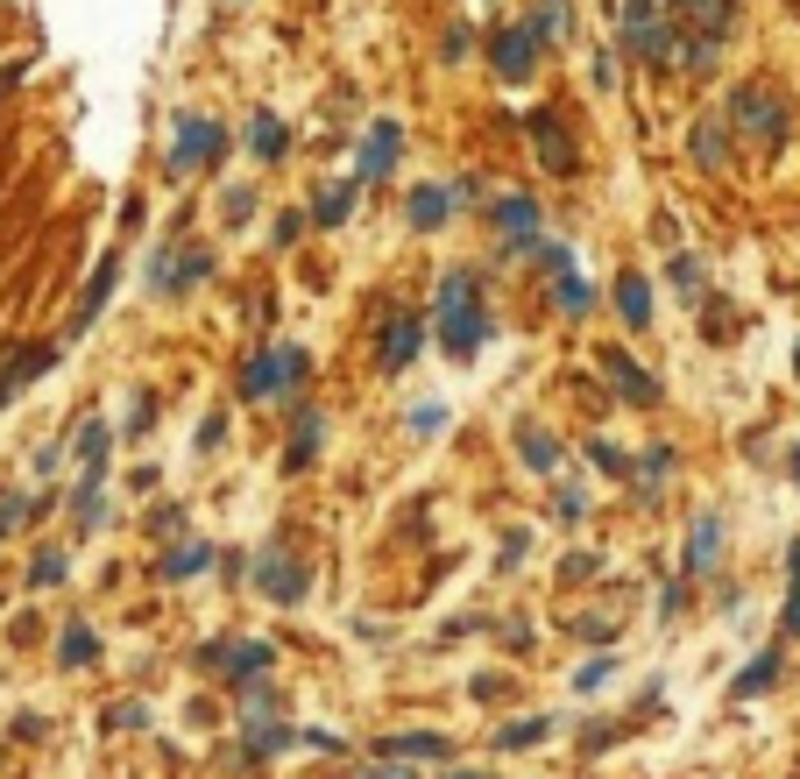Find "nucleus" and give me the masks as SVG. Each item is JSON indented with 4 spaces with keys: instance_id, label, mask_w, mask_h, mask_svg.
I'll return each instance as SVG.
<instances>
[{
    "instance_id": "nucleus-27",
    "label": "nucleus",
    "mask_w": 800,
    "mask_h": 779,
    "mask_svg": "<svg viewBox=\"0 0 800 779\" xmlns=\"http://www.w3.org/2000/svg\"><path fill=\"white\" fill-rule=\"evenodd\" d=\"M57 659H65V666H93V659H100L93 624H65V638H57Z\"/></svg>"
},
{
    "instance_id": "nucleus-4",
    "label": "nucleus",
    "mask_w": 800,
    "mask_h": 779,
    "mask_svg": "<svg viewBox=\"0 0 800 779\" xmlns=\"http://www.w3.org/2000/svg\"><path fill=\"white\" fill-rule=\"evenodd\" d=\"M489 65H496V79L524 85V79L538 71V28H532V22H510V28H496V36H489Z\"/></svg>"
},
{
    "instance_id": "nucleus-6",
    "label": "nucleus",
    "mask_w": 800,
    "mask_h": 779,
    "mask_svg": "<svg viewBox=\"0 0 800 779\" xmlns=\"http://www.w3.org/2000/svg\"><path fill=\"white\" fill-rule=\"evenodd\" d=\"M524 135H532V149H538V163H546V171H553V177H567V171H573V163H581V156H573V135H567V121H560V114H553V107H538V114H524Z\"/></svg>"
},
{
    "instance_id": "nucleus-45",
    "label": "nucleus",
    "mask_w": 800,
    "mask_h": 779,
    "mask_svg": "<svg viewBox=\"0 0 800 779\" xmlns=\"http://www.w3.org/2000/svg\"><path fill=\"white\" fill-rule=\"evenodd\" d=\"M149 418H156V397H149V390H142V397H135V411H128V432H142Z\"/></svg>"
},
{
    "instance_id": "nucleus-31",
    "label": "nucleus",
    "mask_w": 800,
    "mask_h": 779,
    "mask_svg": "<svg viewBox=\"0 0 800 779\" xmlns=\"http://www.w3.org/2000/svg\"><path fill=\"white\" fill-rule=\"evenodd\" d=\"M553 298H560V312H573V319H581V312L595 305V291H588V283L573 277V269H560V277H553Z\"/></svg>"
},
{
    "instance_id": "nucleus-37",
    "label": "nucleus",
    "mask_w": 800,
    "mask_h": 779,
    "mask_svg": "<svg viewBox=\"0 0 800 779\" xmlns=\"http://www.w3.org/2000/svg\"><path fill=\"white\" fill-rule=\"evenodd\" d=\"M553 511H560L567 524H573V518H588V489H581V482H567L560 497H553Z\"/></svg>"
},
{
    "instance_id": "nucleus-47",
    "label": "nucleus",
    "mask_w": 800,
    "mask_h": 779,
    "mask_svg": "<svg viewBox=\"0 0 800 779\" xmlns=\"http://www.w3.org/2000/svg\"><path fill=\"white\" fill-rule=\"evenodd\" d=\"M793 482H800V446H793Z\"/></svg>"
},
{
    "instance_id": "nucleus-9",
    "label": "nucleus",
    "mask_w": 800,
    "mask_h": 779,
    "mask_svg": "<svg viewBox=\"0 0 800 779\" xmlns=\"http://www.w3.org/2000/svg\"><path fill=\"white\" fill-rule=\"evenodd\" d=\"M397 149H404V121H375L369 128V142H361V163H355V185H375V177H390L397 171Z\"/></svg>"
},
{
    "instance_id": "nucleus-7",
    "label": "nucleus",
    "mask_w": 800,
    "mask_h": 779,
    "mask_svg": "<svg viewBox=\"0 0 800 779\" xmlns=\"http://www.w3.org/2000/svg\"><path fill=\"white\" fill-rule=\"evenodd\" d=\"M269 659H277V646H263V638H241V646H206L199 666H206V673H228V681H263Z\"/></svg>"
},
{
    "instance_id": "nucleus-22",
    "label": "nucleus",
    "mask_w": 800,
    "mask_h": 779,
    "mask_svg": "<svg viewBox=\"0 0 800 779\" xmlns=\"http://www.w3.org/2000/svg\"><path fill=\"white\" fill-rule=\"evenodd\" d=\"M241 744H248V758H269V752H291V744H298V730H291V723H263V716H248Z\"/></svg>"
},
{
    "instance_id": "nucleus-15",
    "label": "nucleus",
    "mask_w": 800,
    "mask_h": 779,
    "mask_svg": "<svg viewBox=\"0 0 800 779\" xmlns=\"http://www.w3.org/2000/svg\"><path fill=\"white\" fill-rule=\"evenodd\" d=\"M716 560H722V518L702 511L687 532V574H716Z\"/></svg>"
},
{
    "instance_id": "nucleus-33",
    "label": "nucleus",
    "mask_w": 800,
    "mask_h": 779,
    "mask_svg": "<svg viewBox=\"0 0 800 779\" xmlns=\"http://www.w3.org/2000/svg\"><path fill=\"white\" fill-rule=\"evenodd\" d=\"M71 511H79V524H85V532H93V524L107 518V489H100L93 475H85V482H79V497H71Z\"/></svg>"
},
{
    "instance_id": "nucleus-26",
    "label": "nucleus",
    "mask_w": 800,
    "mask_h": 779,
    "mask_svg": "<svg viewBox=\"0 0 800 779\" xmlns=\"http://www.w3.org/2000/svg\"><path fill=\"white\" fill-rule=\"evenodd\" d=\"M666 283H673L681 298H708V263L694 256V248H681V256L666 263Z\"/></svg>"
},
{
    "instance_id": "nucleus-44",
    "label": "nucleus",
    "mask_w": 800,
    "mask_h": 779,
    "mask_svg": "<svg viewBox=\"0 0 800 779\" xmlns=\"http://www.w3.org/2000/svg\"><path fill=\"white\" fill-rule=\"evenodd\" d=\"M305 228H312V213H283V220H277V242L291 248V242H298V234H305Z\"/></svg>"
},
{
    "instance_id": "nucleus-32",
    "label": "nucleus",
    "mask_w": 800,
    "mask_h": 779,
    "mask_svg": "<svg viewBox=\"0 0 800 779\" xmlns=\"http://www.w3.org/2000/svg\"><path fill=\"white\" fill-rule=\"evenodd\" d=\"M779 631L800 638V546L787 553V609H779Z\"/></svg>"
},
{
    "instance_id": "nucleus-12",
    "label": "nucleus",
    "mask_w": 800,
    "mask_h": 779,
    "mask_svg": "<svg viewBox=\"0 0 800 779\" xmlns=\"http://www.w3.org/2000/svg\"><path fill=\"white\" fill-rule=\"evenodd\" d=\"M283 149H291L283 114H277V107H255V114H248V156H255V163H283Z\"/></svg>"
},
{
    "instance_id": "nucleus-25",
    "label": "nucleus",
    "mask_w": 800,
    "mask_h": 779,
    "mask_svg": "<svg viewBox=\"0 0 800 779\" xmlns=\"http://www.w3.org/2000/svg\"><path fill=\"white\" fill-rule=\"evenodd\" d=\"M50 362H57V348H22V354H14L8 369H0V397H14V390H22L28 376H43V369H50Z\"/></svg>"
},
{
    "instance_id": "nucleus-23",
    "label": "nucleus",
    "mask_w": 800,
    "mask_h": 779,
    "mask_svg": "<svg viewBox=\"0 0 800 779\" xmlns=\"http://www.w3.org/2000/svg\"><path fill=\"white\" fill-rule=\"evenodd\" d=\"M773 681H779V646H765V652L751 659V666L737 673V681H730V695H737V701H751V695H765Z\"/></svg>"
},
{
    "instance_id": "nucleus-21",
    "label": "nucleus",
    "mask_w": 800,
    "mask_h": 779,
    "mask_svg": "<svg viewBox=\"0 0 800 779\" xmlns=\"http://www.w3.org/2000/svg\"><path fill=\"white\" fill-rule=\"evenodd\" d=\"M277 390H283V369H277V348H269V354H255V362L241 369V397L263 404V397H277Z\"/></svg>"
},
{
    "instance_id": "nucleus-1",
    "label": "nucleus",
    "mask_w": 800,
    "mask_h": 779,
    "mask_svg": "<svg viewBox=\"0 0 800 779\" xmlns=\"http://www.w3.org/2000/svg\"><path fill=\"white\" fill-rule=\"evenodd\" d=\"M489 312H482V277L475 269H447L440 277V348L454 354V362H475L482 340H489Z\"/></svg>"
},
{
    "instance_id": "nucleus-10",
    "label": "nucleus",
    "mask_w": 800,
    "mask_h": 779,
    "mask_svg": "<svg viewBox=\"0 0 800 779\" xmlns=\"http://www.w3.org/2000/svg\"><path fill=\"white\" fill-rule=\"evenodd\" d=\"M355 206H361V185H355V177H326V185L312 191L305 213L320 220V228H347V220H355Z\"/></svg>"
},
{
    "instance_id": "nucleus-34",
    "label": "nucleus",
    "mask_w": 800,
    "mask_h": 779,
    "mask_svg": "<svg viewBox=\"0 0 800 779\" xmlns=\"http://www.w3.org/2000/svg\"><path fill=\"white\" fill-rule=\"evenodd\" d=\"M248 213H255V185H228V191H220V220H228V228H248Z\"/></svg>"
},
{
    "instance_id": "nucleus-19",
    "label": "nucleus",
    "mask_w": 800,
    "mask_h": 779,
    "mask_svg": "<svg viewBox=\"0 0 800 779\" xmlns=\"http://www.w3.org/2000/svg\"><path fill=\"white\" fill-rule=\"evenodd\" d=\"M447 206H454V199H447V185H418L411 199H404V213H411L418 234H440L447 228Z\"/></svg>"
},
{
    "instance_id": "nucleus-35",
    "label": "nucleus",
    "mask_w": 800,
    "mask_h": 779,
    "mask_svg": "<svg viewBox=\"0 0 800 779\" xmlns=\"http://www.w3.org/2000/svg\"><path fill=\"white\" fill-rule=\"evenodd\" d=\"M538 737H546V716H524V723L496 730V744H503V752H524V744H538Z\"/></svg>"
},
{
    "instance_id": "nucleus-8",
    "label": "nucleus",
    "mask_w": 800,
    "mask_h": 779,
    "mask_svg": "<svg viewBox=\"0 0 800 779\" xmlns=\"http://www.w3.org/2000/svg\"><path fill=\"white\" fill-rule=\"evenodd\" d=\"M206 269H213L206 248H156V256H149V283H156V291H192Z\"/></svg>"
},
{
    "instance_id": "nucleus-29",
    "label": "nucleus",
    "mask_w": 800,
    "mask_h": 779,
    "mask_svg": "<svg viewBox=\"0 0 800 779\" xmlns=\"http://www.w3.org/2000/svg\"><path fill=\"white\" fill-rule=\"evenodd\" d=\"M312 454H320V411H298V440L283 454V468H312Z\"/></svg>"
},
{
    "instance_id": "nucleus-2",
    "label": "nucleus",
    "mask_w": 800,
    "mask_h": 779,
    "mask_svg": "<svg viewBox=\"0 0 800 779\" xmlns=\"http://www.w3.org/2000/svg\"><path fill=\"white\" fill-rule=\"evenodd\" d=\"M228 156V128L213 121V114H177V128H171V177H185V171H213V163Z\"/></svg>"
},
{
    "instance_id": "nucleus-40",
    "label": "nucleus",
    "mask_w": 800,
    "mask_h": 779,
    "mask_svg": "<svg viewBox=\"0 0 800 779\" xmlns=\"http://www.w3.org/2000/svg\"><path fill=\"white\" fill-rule=\"evenodd\" d=\"M107 723H114V730H142V723H149V709H142V701H114Z\"/></svg>"
},
{
    "instance_id": "nucleus-11",
    "label": "nucleus",
    "mask_w": 800,
    "mask_h": 779,
    "mask_svg": "<svg viewBox=\"0 0 800 779\" xmlns=\"http://www.w3.org/2000/svg\"><path fill=\"white\" fill-rule=\"evenodd\" d=\"M255 581H263V595H269V603H283V609L305 603V589H312L305 567H298V560H277V553H269V560L255 567Z\"/></svg>"
},
{
    "instance_id": "nucleus-39",
    "label": "nucleus",
    "mask_w": 800,
    "mask_h": 779,
    "mask_svg": "<svg viewBox=\"0 0 800 779\" xmlns=\"http://www.w3.org/2000/svg\"><path fill=\"white\" fill-rule=\"evenodd\" d=\"M588 461H595V468H602V475H630V461H624V454H616V446H610V440H595V446H588Z\"/></svg>"
},
{
    "instance_id": "nucleus-16",
    "label": "nucleus",
    "mask_w": 800,
    "mask_h": 779,
    "mask_svg": "<svg viewBox=\"0 0 800 779\" xmlns=\"http://www.w3.org/2000/svg\"><path fill=\"white\" fill-rule=\"evenodd\" d=\"M602 369H610V383H616V397H630V404H659V383H652V376H645V369H638V362H630V354H624V348H610V354H602Z\"/></svg>"
},
{
    "instance_id": "nucleus-17",
    "label": "nucleus",
    "mask_w": 800,
    "mask_h": 779,
    "mask_svg": "<svg viewBox=\"0 0 800 779\" xmlns=\"http://www.w3.org/2000/svg\"><path fill=\"white\" fill-rule=\"evenodd\" d=\"M616 312H624L630 334L652 326V277H645V269H624V277H616Z\"/></svg>"
},
{
    "instance_id": "nucleus-46",
    "label": "nucleus",
    "mask_w": 800,
    "mask_h": 779,
    "mask_svg": "<svg viewBox=\"0 0 800 779\" xmlns=\"http://www.w3.org/2000/svg\"><path fill=\"white\" fill-rule=\"evenodd\" d=\"M369 779H411V766H404V772H397V766H390V758H383V766H375Z\"/></svg>"
},
{
    "instance_id": "nucleus-14",
    "label": "nucleus",
    "mask_w": 800,
    "mask_h": 779,
    "mask_svg": "<svg viewBox=\"0 0 800 779\" xmlns=\"http://www.w3.org/2000/svg\"><path fill=\"white\" fill-rule=\"evenodd\" d=\"M114 277H120V256H107L93 269V283H85V298H79V312H71V326H65V340H79L85 326L100 319V305H107V291H114Z\"/></svg>"
},
{
    "instance_id": "nucleus-18",
    "label": "nucleus",
    "mask_w": 800,
    "mask_h": 779,
    "mask_svg": "<svg viewBox=\"0 0 800 779\" xmlns=\"http://www.w3.org/2000/svg\"><path fill=\"white\" fill-rule=\"evenodd\" d=\"M375 758H454V744L432 737V730H397V737L375 744Z\"/></svg>"
},
{
    "instance_id": "nucleus-38",
    "label": "nucleus",
    "mask_w": 800,
    "mask_h": 779,
    "mask_svg": "<svg viewBox=\"0 0 800 779\" xmlns=\"http://www.w3.org/2000/svg\"><path fill=\"white\" fill-rule=\"evenodd\" d=\"M610 673H616V659H588V666L573 673V687H581V695H595V687L610 681Z\"/></svg>"
},
{
    "instance_id": "nucleus-24",
    "label": "nucleus",
    "mask_w": 800,
    "mask_h": 779,
    "mask_svg": "<svg viewBox=\"0 0 800 779\" xmlns=\"http://www.w3.org/2000/svg\"><path fill=\"white\" fill-rule=\"evenodd\" d=\"M687 149L694 156L708 163V171H716L722 156H730V121H716V114H708V121H694V135H687Z\"/></svg>"
},
{
    "instance_id": "nucleus-28",
    "label": "nucleus",
    "mask_w": 800,
    "mask_h": 779,
    "mask_svg": "<svg viewBox=\"0 0 800 779\" xmlns=\"http://www.w3.org/2000/svg\"><path fill=\"white\" fill-rule=\"evenodd\" d=\"M107 446H114V432H107V426H100V418H93V426L79 432V461H85V475H93V482H100V475H107Z\"/></svg>"
},
{
    "instance_id": "nucleus-5",
    "label": "nucleus",
    "mask_w": 800,
    "mask_h": 779,
    "mask_svg": "<svg viewBox=\"0 0 800 779\" xmlns=\"http://www.w3.org/2000/svg\"><path fill=\"white\" fill-rule=\"evenodd\" d=\"M418 348H426V319H418V312H390L383 334H375V362H383V376L411 369V362H418Z\"/></svg>"
},
{
    "instance_id": "nucleus-13",
    "label": "nucleus",
    "mask_w": 800,
    "mask_h": 779,
    "mask_svg": "<svg viewBox=\"0 0 800 779\" xmlns=\"http://www.w3.org/2000/svg\"><path fill=\"white\" fill-rule=\"evenodd\" d=\"M489 220L510 234V242H532L538 234V199L532 191H503V199H489Z\"/></svg>"
},
{
    "instance_id": "nucleus-41",
    "label": "nucleus",
    "mask_w": 800,
    "mask_h": 779,
    "mask_svg": "<svg viewBox=\"0 0 800 779\" xmlns=\"http://www.w3.org/2000/svg\"><path fill=\"white\" fill-rule=\"evenodd\" d=\"M666 468H673V446H652V454H645V468H638V482L652 489V482H659V475H666Z\"/></svg>"
},
{
    "instance_id": "nucleus-43",
    "label": "nucleus",
    "mask_w": 800,
    "mask_h": 779,
    "mask_svg": "<svg viewBox=\"0 0 800 779\" xmlns=\"http://www.w3.org/2000/svg\"><path fill=\"white\" fill-rule=\"evenodd\" d=\"M440 426H447L440 404H418V411H411V432H440Z\"/></svg>"
},
{
    "instance_id": "nucleus-30",
    "label": "nucleus",
    "mask_w": 800,
    "mask_h": 779,
    "mask_svg": "<svg viewBox=\"0 0 800 779\" xmlns=\"http://www.w3.org/2000/svg\"><path fill=\"white\" fill-rule=\"evenodd\" d=\"M524 461H532L538 475H553V468H560V440H553V432H538V426H524Z\"/></svg>"
},
{
    "instance_id": "nucleus-3",
    "label": "nucleus",
    "mask_w": 800,
    "mask_h": 779,
    "mask_svg": "<svg viewBox=\"0 0 800 779\" xmlns=\"http://www.w3.org/2000/svg\"><path fill=\"white\" fill-rule=\"evenodd\" d=\"M722 121H730L737 135H751V142H779V135H787V107H779L773 85H737L730 107H722Z\"/></svg>"
},
{
    "instance_id": "nucleus-36",
    "label": "nucleus",
    "mask_w": 800,
    "mask_h": 779,
    "mask_svg": "<svg viewBox=\"0 0 800 779\" xmlns=\"http://www.w3.org/2000/svg\"><path fill=\"white\" fill-rule=\"evenodd\" d=\"M28 581H36V589H57V581H65V553H36Z\"/></svg>"
},
{
    "instance_id": "nucleus-48",
    "label": "nucleus",
    "mask_w": 800,
    "mask_h": 779,
    "mask_svg": "<svg viewBox=\"0 0 800 779\" xmlns=\"http://www.w3.org/2000/svg\"><path fill=\"white\" fill-rule=\"evenodd\" d=\"M793 376H800V348H793Z\"/></svg>"
},
{
    "instance_id": "nucleus-42",
    "label": "nucleus",
    "mask_w": 800,
    "mask_h": 779,
    "mask_svg": "<svg viewBox=\"0 0 800 779\" xmlns=\"http://www.w3.org/2000/svg\"><path fill=\"white\" fill-rule=\"evenodd\" d=\"M467 50H475V28H467V22H454V28H447V65H461Z\"/></svg>"
},
{
    "instance_id": "nucleus-20",
    "label": "nucleus",
    "mask_w": 800,
    "mask_h": 779,
    "mask_svg": "<svg viewBox=\"0 0 800 779\" xmlns=\"http://www.w3.org/2000/svg\"><path fill=\"white\" fill-rule=\"evenodd\" d=\"M163 581H192V574H206V567H213V546H199V538H177L171 553H163Z\"/></svg>"
}]
</instances>
